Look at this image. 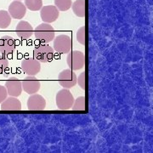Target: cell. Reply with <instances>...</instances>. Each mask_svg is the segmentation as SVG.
Segmentation results:
<instances>
[{
  "mask_svg": "<svg viewBox=\"0 0 153 153\" xmlns=\"http://www.w3.org/2000/svg\"><path fill=\"white\" fill-rule=\"evenodd\" d=\"M33 33L38 41L44 44H48L55 38V29L50 24L45 22L38 25Z\"/></svg>",
  "mask_w": 153,
  "mask_h": 153,
  "instance_id": "obj_1",
  "label": "cell"
},
{
  "mask_svg": "<svg viewBox=\"0 0 153 153\" xmlns=\"http://www.w3.org/2000/svg\"><path fill=\"white\" fill-rule=\"evenodd\" d=\"M55 100L58 109L61 111H68L71 109L73 105L74 97L68 88H62L56 94Z\"/></svg>",
  "mask_w": 153,
  "mask_h": 153,
  "instance_id": "obj_2",
  "label": "cell"
},
{
  "mask_svg": "<svg viewBox=\"0 0 153 153\" xmlns=\"http://www.w3.org/2000/svg\"><path fill=\"white\" fill-rule=\"evenodd\" d=\"M54 49L49 44H40L33 50V55L36 60L39 62L48 63L53 60L54 57Z\"/></svg>",
  "mask_w": 153,
  "mask_h": 153,
  "instance_id": "obj_3",
  "label": "cell"
},
{
  "mask_svg": "<svg viewBox=\"0 0 153 153\" xmlns=\"http://www.w3.org/2000/svg\"><path fill=\"white\" fill-rule=\"evenodd\" d=\"M67 65L72 71H78L83 68L85 65V55L82 51L74 50L71 51L66 57Z\"/></svg>",
  "mask_w": 153,
  "mask_h": 153,
  "instance_id": "obj_4",
  "label": "cell"
},
{
  "mask_svg": "<svg viewBox=\"0 0 153 153\" xmlns=\"http://www.w3.org/2000/svg\"><path fill=\"white\" fill-rule=\"evenodd\" d=\"M72 41L71 38L65 34H61L54 38V49L60 54H68L71 49Z\"/></svg>",
  "mask_w": 153,
  "mask_h": 153,
  "instance_id": "obj_5",
  "label": "cell"
},
{
  "mask_svg": "<svg viewBox=\"0 0 153 153\" xmlns=\"http://www.w3.org/2000/svg\"><path fill=\"white\" fill-rule=\"evenodd\" d=\"M76 75L71 69H65L58 76L59 83L64 88L70 89L76 84Z\"/></svg>",
  "mask_w": 153,
  "mask_h": 153,
  "instance_id": "obj_6",
  "label": "cell"
},
{
  "mask_svg": "<svg viewBox=\"0 0 153 153\" xmlns=\"http://www.w3.org/2000/svg\"><path fill=\"white\" fill-rule=\"evenodd\" d=\"M22 70L28 76H35L41 70V62L35 58H26L22 61Z\"/></svg>",
  "mask_w": 153,
  "mask_h": 153,
  "instance_id": "obj_7",
  "label": "cell"
},
{
  "mask_svg": "<svg viewBox=\"0 0 153 153\" xmlns=\"http://www.w3.org/2000/svg\"><path fill=\"white\" fill-rule=\"evenodd\" d=\"M40 16L42 21L45 23H53L55 22L60 16L59 10L55 5H46L42 7L40 10Z\"/></svg>",
  "mask_w": 153,
  "mask_h": 153,
  "instance_id": "obj_8",
  "label": "cell"
},
{
  "mask_svg": "<svg viewBox=\"0 0 153 153\" xmlns=\"http://www.w3.org/2000/svg\"><path fill=\"white\" fill-rule=\"evenodd\" d=\"M22 90L28 94L38 93L41 88V82L35 76H28L24 78L22 82Z\"/></svg>",
  "mask_w": 153,
  "mask_h": 153,
  "instance_id": "obj_9",
  "label": "cell"
},
{
  "mask_svg": "<svg viewBox=\"0 0 153 153\" xmlns=\"http://www.w3.org/2000/svg\"><path fill=\"white\" fill-rule=\"evenodd\" d=\"M5 88L10 96L19 97L22 93V81L15 76H12L6 81Z\"/></svg>",
  "mask_w": 153,
  "mask_h": 153,
  "instance_id": "obj_10",
  "label": "cell"
},
{
  "mask_svg": "<svg viewBox=\"0 0 153 153\" xmlns=\"http://www.w3.org/2000/svg\"><path fill=\"white\" fill-rule=\"evenodd\" d=\"M46 107V100L40 94H30L27 100V108L30 111H44Z\"/></svg>",
  "mask_w": 153,
  "mask_h": 153,
  "instance_id": "obj_11",
  "label": "cell"
},
{
  "mask_svg": "<svg viewBox=\"0 0 153 153\" xmlns=\"http://www.w3.org/2000/svg\"><path fill=\"white\" fill-rule=\"evenodd\" d=\"M9 14L11 18L20 20L26 16L27 14V7L22 4L21 1L15 0L9 6Z\"/></svg>",
  "mask_w": 153,
  "mask_h": 153,
  "instance_id": "obj_12",
  "label": "cell"
},
{
  "mask_svg": "<svg viewBox=\"0 0 153 153\" xmlns=\"http://www.w3.org/2000/svg\"><path fill=\"white\" fill-rule=\"evenodd\" d=\"M17 36L21 39H28L33 36L34 30L33 26L27 22L21 21L16 27Z\"/></svg>",
  "mask_w": 153,
  "mask_h": 153,
  "instance_id": "obj_13",
  "label": "cell"
},
{
  "mask_svg": "<svg viewBox=\"0 0 153 153\" xmlns=\"http://www.w3.org/2000/svg\"><path fill=\"white\" fill-rule=\"evenodd\" d=\"M16 49V40L10 36H3L0 38V53L3 55L12 54Z\"/></svg>",
  "mask_w": 153,
  "mask_h": 153,
  "instance_id": "obj_14",
  "label": "cell"
},
{
  "mask_svg": "<svg viewBox=\"0 0 153 153\" xmlns=\"http://www.w3.org/2000/svg\"><path fill=\"white\" fill-rule=\"evenodd\" d=\"M2 111H21L22 103L17 97L10 96L1 103Z\"/></svg>",
  "mask_w": 153,
  "mask_h": 153,
  "instance_id": "obj_15",
  "label": "cell"
},
{
  "mask_svg": "<svg viewBox=\"0 0 153 153\" xmlns=\"http://www.w3.org/2000/svg\"><path fill=\"white\" fill-rule=\"evenodd\" d=\"M71 8L73 13L77 17H85L86 16V1L85 0H76L72 4Z\"/></svg>",
  "mask_w": 153,
  "mask_h": 153,
  "instance_id": "obj_16",
  "label": "cell"
},
{
  "mask_svg": "<svg viewBox=\"0 0 153 153\" xmlns=\"http://www.w3.org/2000/svg\"><path fill=\"white\" fill-rule=\"evenodd\" d=\"M11 23V16L6 10H0V29H6Z\"/></svg>",
  "mask_w": 153,
  "mask_h": 153,
  "instance_id": "obj_17",
  "label": "cell"
},
{
  "mask_svg": "<svg viewBox=\"0 0 153 153\" xmlns=\"http://www.w3.org/2000/svg\"><path fill=\"white\" fill-rule=\"evenodd\" d=\"M25 6L31 11L40 10L43 7V0H25Z\"/></svg>",
  "mask_w": 153,
  "mask_h": 153,
  "instance_id": "obj_18",
  "label": "cell"
},
{
  "mask_svg": "<svg viewBox=\"0 0 153 153\" xmlns=\"http://www.w3.org/2000/svg\"><path fill=\"white\" fill-rule=\"evenodd\" d=\"M86 99L84 96H79L76 100H74L73 105L71 109L72 111H85L86 109Z\"/></svg>",
  "mask_w": 153,
  "mask_h": 153,
  "instance_id": "obj_19",
  "label": "cell"
},
{
  "mask_svg": "<svg viewBox=\"0 0 153 153\" xmlns=\"http://www.w3.org/2000/svg\"><path fill=\"white\" fill-rule=\"evenodd\" d=\"M71 0H55V6L59 11H66L71 7Z\"/></svg>",
  "mask_w": 153,
  "mask_h": 153,
  "instance_id": "obj_20",
  "label": "cell"
},
{
  "mask_svg": "<svg viewBox=\"0 0 153 153\" xmlns=\"http://www.w3.org/2000/svg\"><path fill=\"white\" fill-rule=\"evenodd\" d=\"M76 38L77 42L79 44H82V45L86 44V27L84 26L81 27L77 30L76 34Z\"/></svg>",
  "mask_w": 153,
  "mask_h": 153,
  "instance_id": "obj_21",
  "label": "cell"
},
{
  "mask_svg": "<svg viewBox=\"0 0 153 153\" xmlns=\"http://www.w3.org/2000/svg\"><path fill=\"white\" fill-rule=\"evenodd\" d=\"M9 67V60L5 56L0 55V74H3Z\"/></svg>",
  "mask_w": 153,
  "mask_h": 153,
  "instance_id": "obj_22",
  "label": "cell"
},
{
  "mask_svg": "<svg viewBox=\"0 0 153 153\" xmlns=\"http://www.w3.org/2000/svg\"><path fill=\"white\" fill-rule=\"evenodd\" d=\"M85 80H86V72L83 71L78 76V78H76V82H78V85L83 90H85V88H86V81Z\"/></svg>",
  "mask_w": 153,
  "mask_h": 153,
  "instance_id": "obj_23",
  "label": "cell"
},
{
  "mask_svg": "<svg viewBox=\"0 0 153 153\" xmlns=\"http://www.w3.org/2000/svg\"><path fill=\"white\" fill-rule=\"evenodd\" d=\"M7 96H8V93L5 86L4 87L3 85H0V104L7 98Z\"/></svg>",
  "mask_w": 153,
  "mask_h": 153,
  "instance_id": "obj_24",
  "label": "cell"
},
{
  "mask_svg": "<svg viewBox=\"0 0 153 153\" xmlns=\"http://www.w3.org/2000/svg\"><path fill=\"white\" fill-rule=\"evenodd\" d=\"M18 1H21V0H18Z\"/></svg>",
  "mask_w": 153,
  "mask_h": 153,
  "instance_id": "obj_25",
  "label": "cell"
}]
</instances>
